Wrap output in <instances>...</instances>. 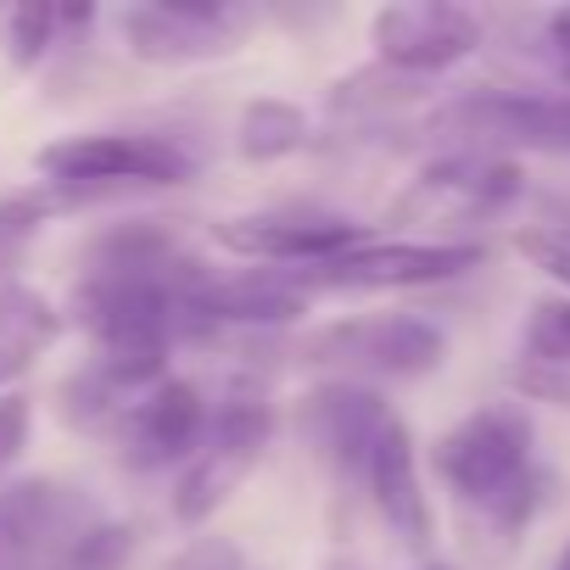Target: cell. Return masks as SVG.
Segmentation results:
<instances>
[{
	"instance_id": "1",
	"label": "cell",
	"mask_w": 570,
	"mask_h": 570,
	"mask_svg": "<svg viewBox=\"0 0 570 570\" xmlns=\"http://www.w3.org/2000/svg\"><path fill=\"white\" fill-rule=\"evenodd\" d=\"M531 448H537V425L520 403H481L431 442V470L448 481L459 503L514 531L542 509L548 492V475L537 470Z\"/></svg>"
},
{
	"instance_id": "2",
	"label": "cell",
	"mask_w": 570,
	"mask_h": 570,
	"mask_svg": "<svg viewBox=\"0 0 570 570\" xmlns=\"http://www.w3.org/2000/svg\"><path fill=\"white\" fill-rule=\"evenodd\" d=\"M297 358L331 381H420L431 370H442L448 358V336L420 320V314H353V320H331L320 331H308L297 342Z\"/></svg>"
},
{
	"instance_id": "3",
	"label": "cell",
	"mask_w": 570,
	"mask_h": 570,
	"mask_svg": "<svg viewBox=\"0 0 570 570\" xmlns=\"http://www.w3.org/2000/svg\"><path fill=\"white\" fill-rule=\"evenodd\" d=\"M46 185H107V190H163L196 179V151L174 135L151 129H90L35 151Z\"/></svg>"
},
{
	"instance_id": "4",
	"label": "cell",
	"mask_w": 570,
	"mask_h": 570,
	"mask_svg": "<svg viewBox=\"0 0 570 570\" xmlns=\"http://www.w3.org/2000/svg\"><path fill=\"white\" fill-rule=\"evenodd\" d=\"M274 442V409L252 392H235L224 397L213 414H207V431L202 442L190 448V459L179 464V481H174V520L179 525H202L213 520L235 487L257 470V459L268 453Z\"/></svg>"
},
{
	"instance_id": "5",
	"label": "cell",
	"mask_w": 570,
	"mask_h": 570,
	"mask_svg": "<svg viewBox=\"0 0 570 570\" xmlns=\"http://www.w3.org/2000/svg\"><path fill=\"white\" fill-rule=\"evenodd\" d=\"M487 263L481 240H358L325 263L285 268L303 297L320 292H414V285H442Z\"/></svg>"
},
{
	"instance_id": "6",
	"label": "cell",
	"mask_w": 570,
	"mask_h": 570,
	"mask_svg": "<svg viewBox=\"0 0 570 570\" xmlns=\"http://www.w3.org/2000/svg\"><path fill=\"white\" fill-rule=\"evenodd\" d=\"M96 520H107V509L79 481H0V570H51Z\"/></svg>"
},
{
	"instance_id": "7",
	"label": "cell",
	"mask_w": 570,
	"mask_h": 570,
	"mask_svg": "<svg viewBox=\"0 0 570 570\" xmlns=\"http://www.w3.org/2000/svg\"><path fill=\"white\" fill-rule=\"evenodd\" d=\"M436 135L464 140V151H553L570 157V96L542 90H464L436 118Z\"/></svg>"
},
{
	"instance_id": "8",
	"label": "cell",
	"mask_w": 570,
	"mask_h": 570,
	"mask_svg": "<svg viewBox=\"0 0 570 570\" xmlns=\"http://www.w3.org/2000/svg\"><path fill=\"white\" fill-rule=\"evenodd\" d=\"M224 252L246 257V263H263V268H308V263H325L358 240H370V229L347 213H331V207H268V213H235V218H218L207 229Z\"/></svg>"
},
{
	"instance_id": "9",
	"label": "cell",
	"mask_w": 570,
	"mask_h": 570,
	"mask_svg": "<svg viewBox=\"0 0 570 570\" xmlns=\"http://www.w3.org/2000/svg\"><path fill=\"white\" fill-rule=\"evenodd\" d=\"M525 174L509 157L492 151H453L442 163H431L397 202H392V224H481L492 213H503L520 196Z\"/></svg>"
},
{
	"instance_id": "10",
	"label": "cell",
	"mask_w": 570,
	"mask_h": 570,
	"mask_svg": "<svg viewBox=\"0 0 570 570\" xmlns=\"http://www.w3.org/2000/svg\"><path fill=\"white\" fill-rule=\"evenodd\" d=\"M370 40L381 68H397L409 79H436L481 51V18L448 7V0H397V7L375 12Z\"/></svg>"
},
{
	"instance_id": "11",
	"label": "cell",
	"mask_w": 570,
	"mask_h": 570,
	"mask_svg": "<svg viewBox=\"0 0 570 570\" xmlns=\"http://www.w3.org/2000/svg\"><path fill=\"white\" fill-rule=\"evenodd\" d=\"M207 414H213V403L202 397L196 381L163 375L157 386H146V392L112 420L107 442L118 448V459H124L129 470L151 475V470H168V464H185V459H190V448H196L202 431H207Z\"/></svg>"
},
{
	"instance_id": "12",
	"label": "cell",
	"mask_w": 570,
	"mask_h": 570,
	"mask_svg": "<svg viewBox=\"0 0 570 570\" xmlns=\"http://www.w3.org/2000/svg\"><path fill=\"white\" fill-rule=\"evenodd\" d=\"M240 18L213 0H140L118 12V40L146 68H190L213 62L235 46Z\"/></svg>"
},
{
	"instance_id": "13",
	"label": "cell",
	"mask_w": 570,
	"mask_h": 570,
	"mask_svg": "<svg viewBox=\"0 0 570 570\" xmlns=\"http://www.w3.org/2000/svg\"><path fill=\"white\" fill-rule=\"evenodd\" d=\"M392 420L386 397L375 386H353V381H325L297 403V431L303 442L342 475H358L381 425Z\"/></svg>"
},
{
	"instance_id": "14",
	"label": "cell",
	"mask_w": 570,
	"mask_h": 570,
	"mask_svg": "<svg viewBox=\"0 0 570 570\" xmlns=\"http://www.w3.org/2000/svg\"><path fill=\"white\" fill-rule=\"evenodd\" d=\"M358 475H364V492H370L375 514L386 520V531H392L403 548L425 553L431 537H436V520H431V498H425V487H420L414 431H409L397 414L381 425V436H375V448H370V459H364Z\"/></svg>"
},
{
	"instance_id": "15",
	"label": "cell",
	"mask_w": 570,
	"mask_h": 570,
	"mask_svg": "<svg viewBox=\"0 0 570 570\" xmlns=\"http://www.w3.org/2000/svg\"><path fill=\"white\" fill-rule=\"evenodd\" d=\"M196 314L229 336V331H285L308 314V297L292 285L285 268H207Z\"/></svg>"
},
{
	"instance_id": "16",
	"label": "cell",
	"mask_w": 570,
	"mask_h": 570,
	"mask_svg": "<svg viewBox=\"0 0 570 570\" xmlns=\"http://www.w3.org/2000/svg\"><path fill=\"white\" fill-rule=\"evenodd\" d=\"M62 336V314L51 297H40L23 279H0V392L23 381L40 353H51Z\"/></svg>"
},
{
	"instance_id": "17",
	"label": "cell",
	"mask_w": 570,
	"mask_h": 570,
	"mask_svg": "<svg viewBox=\"0 0 570 570\" xmlns=\"http://www.w3.org/2000/svg\"><path fill=\"white\" fill-rule=\"evenodd\" d=\"M314 140L308 112L285 96H257L240 107L235 118V157L240 163H279V157H297Z\"/></svg>"
},
{
	"instance_id": "18",
	"label": "cell",
	"mask_w": 570,
	"mask_h": 570,
	"mask_svg": "<svg viewBox=\"0 0 570 570\" xmlns=\"http://www.w3.org/2000/svg\"><path fill=\"white\" fill-rule=\"evenodd\" d=\"M420 96H425V79H409L397 68L370 62V68L347 73L331 90V118H386V112H397V107H409Z\"/></svg>"
},
{
	"instance_id": "19",
	"label": "cell",
	"mask_w": 570,
	"mask_h": 570,
	"mask_svg": "<svg viewBox=\"0 0 570 570\" xmlns=\"http://www.w3.org/2000/svg\"><path fill=\"white\" fill-rule=\"evenodd\" d=\"M135 542H140V531L107 514V520H96L51 570H124V564L135 559Z\"/></svg>"
},
{
	"instance_id": "20",
	"label": "cell",
	"mask_w": 570,
	"mask_h": 570,
	"mask_svg": "<svg viewBox=\"0 0 570 570\" xmlns=\"http://www.w3.org/2000/svg\"><path fill=\"white\" fill-rule=\"evenodd\" d=\"M57 35H62L57 29V7H18L7 18V57H12V68L18 73H35L51 57Z\"/></svg>"
},
{
	"instance_id": "21",
	"label": "cell",
	"mask_w": 570,
	"mask_h": 570,
	"mask_svg": "<svg viewBox=\"0 0 570 570\" xmlns=\"http://www.w3.org/2000/svg\"><path fill=\"white\" fill-rule=\"evenodd\" d=\"M525 358L570 364V297H542L525 314Z\"/></svg>"
},
{
	"instance_id": "22",
	"label": "cell",
	"mask_w": 570,
	"mask_h": 570,
	"mask_svg": "<svg viewBox=\"0 0 570 570\" xmlns=\"http://www.w3.org/2000/svg\"><path fill=\"white\" fill-rule=\"evenodd\" d=\"M514 252L531 268H542L553 285H564V292H570V229L564 224H525L514 235Z\"/></svg>"
},
{
	"instance_id": "23",
	"label": "cell",
	"mask_w": 570,
	"mask_h": 570,
	"mask_svg": "<svg viewBox=\"0 0 570 570\" xmlns=\"http://www.w3.org/2000/svg\"><path fill=\"white\" fill-rule=\"evenodd\" d=\"M509 386L531 403H559L570 409V364H537V358H520L509 370Z\"/></svg>"
},
{
	"instance_id": "24",
	"label": "cell",
	"mask_w": 570,
	"mask_h": 570,
	"mask_svg": "<svg viewBox=\"0 0 570 570\" xmlns=\"http://www.w3.org/2000/svg\"><path fill=\"white\" fill-rule=\"evenodd\" d=\"M29 431H35V403L23 392H0V481H7V470L23 459Z\"/></svg>"
},
{
	"instance_id": "25",
	"label": "cell",
	"mask_w": 570,
	"mask_h": 570,
	"mask_svg": "<svg viewBox=\"0 0 570 570\" xmlns=\"http://www.w3.org/2000/svg\"><path fill=\"white\" fill-rule=\"evenodd\" d=\"M246 559H240V548L229 542V537H196V542H185L174 559H163L157 570H240Z\"/></svg>"
},
{
	"instance_id": "26",
	"label": "cell",
	"mask_w": 570,
	"mask_h": 570,
	"mask_svg": "<svg viewBox=\"0 0 570 570\" xmlns=\"http://www.w3.org/2000/svg\"><path fill=\"white\" fill-rule=\"evenodd\" d=\"M548 40H553V57H559V73L570 79V7L548 18Z\"/></svg>"
},
{
	"instance_id": "27",
	"label": "cell",
	"mask_w": 570,
	"mask_h": 570,
	"mask_svg": "<svg viewBox=\"0 0 570 570\" xmlns=\"http://www.w3.org/2000/svg\"><path fill=\"white\" fill-rule=\"evenodd\" d=\"M553 570H570V542H564V553H559V564Z\"/></svg>"
}]
</instances>
